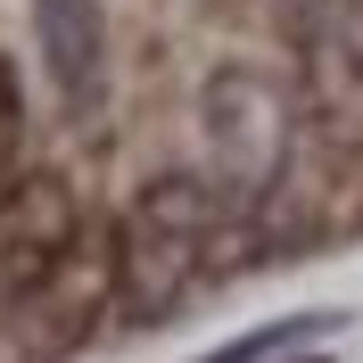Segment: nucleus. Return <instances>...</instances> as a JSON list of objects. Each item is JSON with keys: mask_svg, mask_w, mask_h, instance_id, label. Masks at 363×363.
<instances>
[{"mask_svg": "<svg viewBox=\"0 0 363 363\" xmlns=\"http://www.w3.org/2000/svg\"><path fill=\"white\" fill-rule=\"evenodd\" d=\"M215 231H223V206L199 174H165L140 182V199L124 206L116 223V314L124 322H174V306L206 281L215 264Z\"/></svg>", "mask_w": 363, "mask_h": 363, "instance_id": "1", "label": "nucleus"}, {"mask_svg": "<svg viewBox=\"0 0 363 363\" xmlns=\"http://www.w3.org/2000/svg\"><path fill=\"white\" fill-rule=\"evenodd\" d=\"M289 140H297V99L264 67H223L199 91V149H206V190L223 223H248L256 206L289 182Z\"/></svg>", "mask_w": 363, "mask_h": 363, "instance_id": "2", "label": "nucleus"}, {"mask_svg": "<svg viewBox=\"0 0 363 363\" xmlns=\"http://www.w3.org/2000/svg\"><path fill=\"white\" fill-rule=\"evenodd\" d=\"M0 206H9V215H0V297L25 306L33 289H50V281L91 248L83 240V199H74L67 174H25Z\"/></svg>", "mask_w": 363, "mask_h": 363, "instance_id": "3", "label": "nucleus"}, {"mask_svg": "<svg viewBox=\"0 0 363 363\" xmlns=\"http://www.w3.org/2000/svg\"><path fill=\"white\" fill-rule=\"evenodd\" d=\"M116 306V256H74L50 289H33L17 306V347H25V363H67L74 347L99 330V314Z\"/></svg>", "mask_w": 363, "mask_h": 363, "instance_id": "4", "label": "nucleus"}, {"mask_svg": "<svg viewBox=\"0 0 363 363\" xmlns=\"http://www.w3.org/2000/svg\"><path fill=\"white\" fill-rule=\"evenodd\" d=\"M33 33L67 99L99 91V0H33Z\"/></svg>", "mask_w": 363, "mask_h": 363, "instance_id": "5", "label": "nucleus"}, {"mask_svg": "<svg viewBox=\"0 0 363 363\" xmlns=\"http://www.w3.org/2000/svg\"><path fill=\"white\" fill-rule=\"evenodd\" d=\"M17 149H25V83H17V67H9V50H0V199L25 182Z\"/></svg>", "mask_w": 363, "mask_h": 363, "instance_id": "6", "label": "nucleus"}, {"mask_svg": "<svg viewBox=\"0 0 363 363\" xmlns=\"http://www.w3.org/2000/svg\"><path fill=\"white\" fill-rule=\"evenodd\" d=\"M330 314H297V322H281V330H256V339H240V347H223V355H206V363H256V355H272V347H289V339H306V330H322Z\"/></svg>", "mask_w": 363, "mask_h": 363, "instance_id": "7", "label": "nucleus"}, {"mask_svg": "<svg viewBox=\"0 0 363 363\" xmlns=\"http://www.w3.org/2000/svg\"><path fill=\"white\" fill-rule=\"evenodd\" d=\"M330 50H339V67L363 83V0H330Z\"/></svg>", "mask_w": 363, "mask_h": 363, "instance_id": "8", "label": "nucleus"}, {"mask_svg": "<svg viewBox=\"0 0 363 363\" xmlns=\"http://www.w3.org/2000/svg\"><path fill=\"white\" fill-rule=\"evenodd\" d=\"M297 363H330V355H297Z\"/></svg>", "mask_w": 363, "mask_h": 363, "instance_id": "9", "label": "nucleus"}]
</instances>
